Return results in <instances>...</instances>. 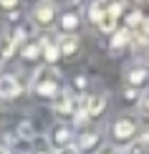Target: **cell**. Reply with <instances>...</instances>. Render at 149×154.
Returning <instances> with one entry per match:
<instances>
[{"label":"cell","mask_w":149,"mask_h":154,"mask_svg":"<svg viewBox=\"0 0 149 154\" xmlns=\"http://www.w3.org/2000/svg\"><path fill=\"white\" fill-rule=\"evenodd\" d=\"M43 56H46L48 66H53L58 61V56H61V51H58V43H48V46H43Z\"/></svg>","instance_id":"obj_16"},{"label":"cell","mask_w":149,"mask_h":154,"mask_svg":"<svg viewBox=\"0 0 149 154\" xmlns=\"http://www.w3.org/2000/svg\"><path fill=\"white\" fill-rule=\"evenodd\" d=\"M0 116H3V109H0Z\"/></svg>","instance_id":"obj_23"},{"label":"cell","mask_w":149,"mask_h":154,"mask_svg":"<svg viewBox=\"0 0 149 154\" xmlns=\"http://www.w3.org/2000/svg\"><path fill=\"white\" fill-rule=\"evenodd\" d=\"M56 154H81V149L76 144H71V146H66V149H58Z\"/></svg>","instance_id":"obj_20"},{"label":"cell","mask_w":149,"mask_h":154,"mask_svg":"<svg viewBox=\"0 0 149 154\" xmlns=\"http://www.w3.org/2000/svg\"><path fill=\"white\" fill-rule=\"evenodd\" d=\"M129 41H132V30H126V28H116V33L111 35V48H114V51H121V48H126Z\"/></svg>","instance_id":"obj_13"},{"label":"cell","mask_w":149,"mask_h":154,"mask_svg":"<svg viewBox=\"0 0 149 154\" xmlns=\"http://www.w3.org/2000/svg\"><path fill=\"white\" fill-rule=\"evenodd\" d=\"M139 111L141 114H149V88H144L139 96Z\"/></svg>","instance_id":"obj_17"},{"label":"cell","mask_w":149,"mask_h":154,"mask_svg":"<svg viewBox=\"0 0 149 154\" xmlns=\"http://www.w3.org/2000/svg\"><path fill=\"white\" fill-rule=\"evenodd\" d=\"M99 144H101V131H96V129H91V131H83L81 134V139H79V144H76V146H79V149L83 152V149H96V152H99Z\"/></svg>","instance_id":"obj_12"},{"label":"cell","mask_w":149,"mask_h":154,"mask_svg":"<svg viewBox=\"0 0 149 154\" xmlns=\"http://www.w3.org/2000/svg\"><path fill=\"white\" fill-rule=\"evenodd\" d=\"M13 8H18V3H3L0 0V10H13Z\"/></svg>","instance_id":"obj_22"},{"label":"cell","mask_w":149,"mask_h":154,"mask_svg":"<svg viewBox=\"0 0 149 154\" xmlns=\"http://www.w3.org/2000/svg\"><path fill=\"white\" fill-rule=\"evenodd\" d=\"M20 56L23 61H36L38 56H43V43H23Z\"/></svg>","instance_id":"obj_14"},{"label":"cell","mask_w":149,"mask_h":154,"mask_svg":"<svg viewBox=\"0 0 149 154\" xmlns=\"http://www.w3.org/2000/svg\"><path fill=\"white\" fill-rule=\"evenodd\" d=\"M149 83V66H132L126 71V86L129 91H137V88L147 86Z\"/></svg>","instance_id":"obj_8"},{"label":"cell","mask_w":149,"mask_h":154,"mask_svg":"<svg viewBox=\"0 0 149 154\" xmlns=\"http://www.w3.org/2000/svg\"><path fill=\"white\" fill-rule=\"evenodd\" d=\"M147 139H149V134H147Z\"/></svg>","instance_id":"obj_24"},{"label":"cell","mask_w":149,"mask_h":154,"mask_svg":"<svg viewBox=\"0 0 149 154\" xmlns=\"http://www.w3.org/2000/svg\"><path fill=\"white\" fill-rule=\"evenodd\" d=\"M20 91L23 88H20V83H18L15 76H10V73L0 76V96H3V99H15Z\"/></svg>","instance_id":"obj_9"},{"label":"cell","mask_w":149,"mask_h":154,"mask_svg":"<svg viewBox=\"0 0 149 154\" xmlns=\"http://www.w3.org/2000/svg\"><path fill=\"white\" fill-rule=\"evenodd\" d=\"M81 43H79V35H63L61 41H58V51H61V56H66V58H73L76 53H79Z\"/></svg>","instance_id":"obj_11"},{"label":"cell","mask_w":149,"mask_h":154,"mask_svg":"<svg viewBox=\"0 0 149 154\" xmlns=\"http://www.w3.org/2000/svg\"><path fill=\"white\" fill-rule=\"evenodd\" d=\"M96 154H121V149H116L114 144H101Z\"/></svg>","instance_id":"obj_18"},{"label":"cell","mask_w":149,"mask_h":154,"mask_svg":"<svg viewBox=\"0 0 149 154\" xmlns=\"http://www.w3.org/2000/svg\"><path fill=\"white\" fill-rule=\"evenodd\" d=\"M106 109V94H86L79 104V114L83 119H96Z\"/></svg>","instance_id":"obj_4"},{"label":"cell","mask_w":149,"mask_h":154,"mask_svg":"<svg viewBox=\"0 0 149 154\" xmlns=\"http://www.w3.org/2000/svg\"><path fill=\"white\" fill-rule=\"evenodd\" d=\"M20 137H25V139L33 137V129H30V124H20Z\"/></svg>","instance_id":"obj_21"},{"label":"cell","mask_w":149,"mask_h":154,"mask_svg":"<svg viewBox=\"0 0 149 154\" xmlns=\"http://www.w3.org/2000/svg\"><path fill=\"white\" fill-rule=\"evenodd\" d=\"M30 88H33L41 99H56V96L61 94V73H58V68L56 66L36 68Z\"/></svg>","instance_id":"obj_2"},{"label":"cell","mask_w":149,"mask_h":154,"mask_svg":"<svg viewBox=\"0 0 149 154\" xmlns=\"http://www.w3.org/2000/svg\"><path fill=\"white\" fill-rule=\"evenodd\" d=\"M48 142H51V146H53L56 152L66 149V146L73 144V129H71L68 124H56L53 129H51V134H48Z\"/></svg>","instance_id":"obj_6"},{"label":"cell","mask_w":149,"mask_h":154,"mask_svg":"<svg viewBox=\"0 0 149 154\" xmlns=\"http://www.w3.org/2000/svg\"><path fill=\"white\" fill-rule=\"evenodd\" d=\"M121 13V3H94L88 8V18L96 23L101 33H116V15Z\"/></svg>","instance_id":"obj_3"},{"label":"cell","mask_w":149,"mask_h":154,"mask_svg":"<svg viewBox=\"0 0 149 154\" xmlns=\"http://www.w3.org/2000/svg\"><path fill=\"white\" fill-rule=\"evenodd\" d=\"M30 20H33L36 25H41V28L51 25L56 20V5L53 3H38L33 8V13H30Z\"/></svg>","instance_id":"obj_7"},{"label":"cell","mask_w":149,"mask_h":154,"mask_svg":"<svg viewBox=\"0 0 149 154\" xmlns=\"http://www.w3.org/2000/svg\"><path fill=\"white\" fill-rule=\"evenodd\" d=\"M139 35L144 38V41H149V18H144V23H141V28H139Z\"/></svg>","instance_id":"obj_19"},{"label":"cell","mask_w":149,"mask_h":154,"mask_svg":"<svg viewBox=\"0 0 149 154\" xmlns=\"http://www.w3.org/2000/svg\"><path fill=\"white\" fill-rule=\"evenodd\" d=\"M139 131V119L134 116V114H119L114 121H111V131H109V139L114 144L116 149H124L134 142V137H137Z\"/></svg>","instance_id":"obj_1"},{"label":"cell","mask_w":149,"mask_h":154,"mask_svg":"<svg viewBox=\"0 0 149 154\" xmlns=\"http://www.w3.org/2000/svg\"><path fill=\"white\" fill-rule=\"evenodd\" d=\"M79 25H81V18H79V13H73V10H66V13L61 15V30H63V35H76Z\"/></svg>","instance_id":"obj_10"},{"label":"cell","mask_w":149,"mask_h":154,"mask_svg":"<svg viewBox=\"0 0 149 154\" xmlns=\"http://www.w3.org/2000/svg\"><path fill=\"white\" fill-rule=\"evenodd\" d=\"M121 154H149V139H134L129 146L121 149Z\"/></svg>","instance_id":"obj_15"},{"label":"cell","mask_w":149,"mask_h":154,"mask_svg":"<svg viewBox=\"0 0 149 154\" xmlns=\"http://www.w3.org/2000/svg\"><path fill=\"white\" fill-rule=\"evenodd\" d=\"M76 99L71 96V91H61L53 99V109H56V116L68 119V116H79V109H76Z\"/></svg>","instance_id":"obj_5"}]
</instances>
